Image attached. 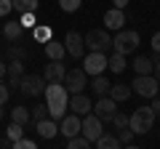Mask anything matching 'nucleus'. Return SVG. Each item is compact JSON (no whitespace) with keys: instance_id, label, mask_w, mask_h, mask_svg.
<instances>
[{"instance_id":"35","label":"nucleus","mask_w":160,"mask_h":149,"mask_svg":"<svg viewBox=\"0 0 160 149\" xmlns=\"http://www.w3.org/2000/svg\"><path fill=\"white\" fill-rule=\"evenodd\" d=\"M112 123H115V128H126L128 123H131V115H120V112H115Z\"/></svg>"},{"instance_id":"6","label":"nucleus","mask_w":160,"mask_h":149,"mask_svg":"<svg viewBox=\"0 0 160 149\" xmlns=\"http://www.w3.org/2000/svg\"><path fill=\"white\" fill-rule=\"evenodd\" d=\"M131 88H133V93H139L142 99H152V96H158L160 83H158L155 74H136L133 83H131Z\"/></svg>"},{"instance_id":"15","label":"nucleus","mask_w":160,"mask_h":149,"mask_svg":"<svg viewBox=\"0 0 160 149\" xmlns=\"http://www.w3.org/2000/svg\"><path fill=\"white\" fill-rule=\"evenodd\" d=\"M123 24H126V13H123V8H109L107 13H104V27L107 29H123Z\"/></svg>"},{"instance_id":"1","label":"nucleus","mask_w":160,"mask_h":149,"mask_svg":"<svg viewBox=\"0 0 160 149\" xmlns=\"http://www.w3.org/2000/svg\"><path fill=\"white\" fill-rule=\"evenodd\" d=\"M43 96H46V104H48V117H53V120H62L64 115H67V104H69V91L64 88V83H48L46 91H43Z\"/></svg>"},{"instance_id":"17","label":"nucleus","mask_w":160,"mask_h":149,"mask_svg":"<svg viewBox=\"0 0 160 149\" xmlns=\"http://www.w3.org/2000/svg\"><path fill=\"white\" fill-rule=\"evenodd\" d=\"M46 53H48V59L51 61H62L64 56H67V48H64V43H59V40H48L46 43Z\"/></svg>"},{"instance_id":"12","label":"nucleus","mask_w":160,"mask_h":149,"mask_svg":"<svg viewBox=\"0 0 160 149\" xmlns=\"http://www.w3.org/2000/svg\"><path fill=\"white\" fill-rule=\"evenodd\" d=\"M80 133H83L88 141H96V138L104 133V123L99 120L96 115H91V112H88V115L83 117V131H80Z\"/></svg>"},{"instance_id":"43","label":"nucleus","mask_w":160,"mask_h":149,"mask_svg":"<svg viewBox=\"0 0 160 149\" xmlns=\"http://www.w3.org/2000/svg\"><path fill=\"white\" fill-rule=\"evenodd\" d=\"M112 3H115V8H126L128 6V0H112Z\"/></svg>"},{"instance_id":"23","label":"nucleus","mask_w":160,"mask_h":149,"mask_svg":"<svg viewBox=\"0 0 160 149\" xmlns=\"http://www.w3.org/2000/svg\"><path fill=\"white\" fill-rule=\"evenodd\" d=\"M93 144H96L99 149H118V147H123V144H120V138L112 136V133H102V136H99Z\"/></svg>"},{"instance_id":"19","label":"nucleus","mask_w":160,"mask_h":149,"mask_svg":"<svg viewBox=\"0 0 160 149\" xmlns=\"http://www.w3.org/2000/svg\"><path fill=\"white\" fill-rule=\"evenodd\" d=\"M109 96H112L118 104H120V101H128V99L133 96V88H131V85H126V83H118V85L109 88Z\"/></svg>"},{"instance_id":"28","label":"nucleus","mask_w":160,"mask_h":149,"mask_svg":"<svg viewBox=\"0 0 160 149\" xmlns=\"http://www.w3.org/2000/svg\"><path fill=\"white\" fill-rule=\"evenodd\" d=\"M13 8H16V13L38 11V0H13Z\"/></svg>"},{"instance_id":"14","label":"nucleus","mask_w":160,"mask_h":149,"mask_svg":"<svg viewBox=\"0 0 160 149\" xmlns=\"http://www.w3.org/2000/svg\"><path fill=\"white\" fill-rule=\"evenodd\" d=\"M35 128H38V136H40V138H46V141H51V138L59 133V123L53 120V117L38 120V123H35Z\"/></svg>"},{"instance_id":"20","label":"nucleus","mask_w":160,"mask_h":149,"mask_svg":"<svg viewBox=\"0 0 160 149\" xmlns=\"http://www.w3.org/2000/svg\"><path fill=\"white\" fill-rule=\"evenodd\" d=\"M22 35H24V27H22L19 22H8V24H3V37H6V40L16 43Z\"/></svg>"},{"instance_id":"3","label":"nucleus","mask_w":160,"mask_h":149,"mask_svg":"<svg viewBox=\"0 0 160 149\" xmlns=\"http://www.w3.org/2000/svg\"><path fill=\"white\" fill-rule=\"evenodd\" d=\"M112 48L118 53H133L139 48V32H133V29H118V35L112 37Z\"/></svg>"},{"instance_id":"38","label":"nucleus","mask_w":160,"mask_h":149,"mask_svg":"<svg viewBox=\"0 0 160 149\" xmlns=\"http://www.w3.org/2000/svg\"><path fill=\"white\" fill-rule=\"evenodd\" d=\"M149 109L155 112V117H160V99H158V96H152V104H149Z\"/></svg>"},{"instance_id":"39","label":"nucleus","mask_w":160,"mask_h":149,"mask_svg":"<svg viewBox=\"0 0 160 149\" xmlns=\"http://www.w3.org/2000/svg\"><path fill=\"white\" fill-rule=\"evenodd\" d=\"M8 101V88H6V83L0 80V104H6Z\"/></svg>"},{"instance_id":"42","label":"nucleus","mask_w":160,"mask_h":149,"mask_svg":"<svg viewBox=\"0 0 160 149\" xmlns=\"http://www.w3.org/2000/svg\"><path fill=\"white\" fill-rule=\"evenodd\" d=\"M6 74H8V64H3V61H0V80H3Z\"/></svg>"},{"instance_id":"25","label":"nucleus","mask_w":160,"mask_h":149,"mask_svg":"<svg viewBox=\"0 0 160 149\" xmlns=\"http://www.w3.org/2000/svg\"><path fill=\"white\" fill-rule=\"evenodd\" d=\"M133 69H136V74H152L155 61H152L149 56H136V61H133Z\"/></svg>"},{"instance_id":"30","label":"nucleus","mask_w":160,"mask_h":149,"mask_svg":"<svg viewBox=\"0 0 160 149\" xmlns=\"http://www.w3.org/2000/svg\"><path fill=\"white\" fill-rule=\"evenodd\" d=\"M35 40L38 43H43V46H46L48 40H51V27H38V24H35Z\"/></svg>"},{"instance_id":"36","label":"nucleus","mask_w":160,"mask_h":149,"mask_svg":"<svg viewBox=\"0 0 160 149\" xmlns=\"http://www.w3.org/2000/svg\"><path fill=\"white\" fill-rule=\"evenodd\" d=\"M13 149H35V141L32 138H16V141H13Z\"/></svg>"},{"instance_id":"26","label":"nucleus","mask_w":160,"mask_h":149,"mask_svg":"<svg viewBox=\"0 0 160 149\" xmlns=\"http://www.w3.org/2000/svg\"><path fill=\"white\" fill-rule=\"evenodd\" d=\"M67 147H69V149H91V147H93V141H88L83 133H78V136L67 138Z\"/></svg>"},{"instance_id":"22","label":"nucleus","mask_w":160,"mask_h":149,"mask_svg":"<svg viewBox=\"0 0 160 149\" xmlns=\"http://www.w3.org/2000/svg\"><path fill=\"white\" fill-rule=\"evenodd\" d=\"M8 117H11V123H22V125L32 123V115H29L27 107H13L11 112H8Z\"/></svg>"},{"instance_id":"27","label":"nucleus","mask_w":160,"mask_h":149,"mask_svg":"<svg viewBox=\"0 0 160 149\" xmlns=\"http://www.w3.org/2000/svg\"><path fill=\"white\" fill-rule=\"evenodd\" d=\"M133 136H136V133H133L131 125L118 128V138H120V144H123V147H131V144H133Z\"/></svg>"},{"instance_id":"4","label":"nucleus","mask_w":160,"mask_h":149,"mask_svg":"<svg viewBox=\"0 0 160 149\" xmlns=\"http://www.w3.org/2000/svg\"><path fill=\"white\" fill-rule=\"evenodd\" d=\"M83 69L88 74H104V69H109V56L104 51H86L83 56Z\"/></svg>"},{"instance_id":"2","label":"nucleus","mask_w":160,"mask_h":149,"mask_svg":"<svg viewBox=\"0 0 160 149\" xmlns=\"http://www.w3.org/2000/svg\"><path fill=\"white\" fill-rule=\"evenodd\" d=\"M128 125L133 128L136 136H144V133H149V131H152V125H155V112L149 107L133 109V112H131V123H128Z\"/></svg>"},{"instance_id":"9","label":"nucleus","mask_w":160,"mask_h":149,"mask_svg":"<svg viewBox=\"0 0 160 149\" xmlns=\"http://www.w3.org/2000/svg\"><path fill=\"white\" fill-rule=\"evenodd\" d=\"M88 83V72L83 67H75V69H67V77H64V88H67L69 93H80L83 88H86Z\"/></svg>"},{"instance_id":"44","label":"nucleus","mask_w":160,"mask_h":149,"mask_svg":"<svg viewBox=\"0 0 160 149\" xmlns=\"http://www.w3.org/2000/svg\"><path fill=\"white\" fill-rule=\"evenodd\" d=\"M0 107H3V104H0ZM3 115H6V109H0V117H3Z\"/></svg>"},{"instance_id":"16","label":"nucleus","mask_w":160,"mask_h":149,"mask_svg":"<svg viewBox=\"0 0 160 149\" xmlns=\"http://www.w3.org/2000/svg\"><path fill=\"white\" fill-rule=\"evenodd\" d=\"M43 77H46L48 83H64V77H67V67H64L62 61H51L46 67V72H43Z\"/></svg>"},{"instance_id":"21","label":"nucleus","mask_w":160,"mask_h":149,"mask_svg":"<svg viewBox=\"0 0 160 149\" xmlns=\"http://www.w3.org/2000/svg\"><path fill=\"white\" fill-rule=\"evenodd\" d=\"M91 88H93V93H96V96H107V93H109V88H112V83H109L107 77H104V74H93Z\"/></svg>"},{"instance_id":"24","label":"nucleus","mask_w":160,"mask_h":149,"mask_svg":"<svg viewBox=\"0 0 160 149\" xmlns=\"http://www.w3.org/2000/svg\"><path fill=\"white\" fill-rule=\"evenodd\" d=\"M109 69L112 72H118V74H123L128 69V61H126V53H118L115 51L112 56H109Z\"/></svg>"},{"instance_id":"45","label":"nucleus","mask_w":160,"mask_h":149,"mask_svg":"<svg viewBox=\"0 0 160 149\" xmlns=\"http://www.w3.org/2000/svg\"><path fill=\"white\" fill-rule=\"evenodd\" d=\"M0 40H3V27H0Z\"/></svg>"},{"instance_id":"34","label":"nucleus","mask_w":160,"mask_h":149,"mask_svg":"<svg viewBox=\"0 0 160 149\" xmlns=\"http://www.w3.org/2000/svg\"><path fill=\"white\" fill-rule=\"evenodd\" d=\"M80 3H83V0H59V6H62V11H67V13L78 11V8H80Z\"/></svg>"},{"instance_id":"29","label":"nucleus","mask_w":160,"mask_h":149,"mask_svg":"<svg viewBox=\"0 0 160 149\" xmlns=\"http://www.w3.org/2000/svg\"><path fill=\"white\" fill-rule=\"evenodd\" d=\"M6 136L11 138V141H16V138H22V136H24V125H22V123H11V125L6 128Z\"/></svg>"},{"instance_id":"18","label":"nucleus","mask_w":160,"mask_h":149,"mask_svg":"<svg viewBox=\"0 0 160 149\" xmlns=\"http://www.w3.org/2000/svg\"><path fill=\"white\" fill-rule=\"evenodd\" d=\"M22 74H24V61L22 59H11V64H8V80H11L13 88H19Z\"/></svg>"},{"instance_id":"40","label":"nucleus","mask_w":160,"mask_h":149,"mask_svg":"<svg viewBox=\"0 0 160 149\" xmlns=\"http://www.w3.org/2000/svg\"><path fill=\"white\" fill-rule=\"evenodd\" d=\"M152 51H155V53H160V32H155V35H152Z\"/></svg>"},{"instance_id":"33","label":"nucleus","mask_w":160,"mask_h":149,"mask_svg":"<svg viewBox=\"0 0 160 149\" xmlns=\"http://www.w3.org/2000/svg\"><path fill=\"white\" fill-rule=\"evenodd\" d=\"M6 56H8V59H22V61H24V59H27V48H22V46H11V48L6 51Z\"/></svg>"},{"instance_id":"31","label":"nucleus","mask_w":160,"mask_h":149,"mask_svg":"<svg viewBox=\"0 0 160 149\" xmlns=\"http://www.w3.org/2000/svg\"><path fill=\"white\" fill-rule=\"evenodd\" d=\"M19 24H22L24 29H35V11H24V13H19Z\"/></svg>"},{"instance_id":"13","label":"nucleus","mask_w":160,"mask_h":149,"mask_svg":"<svg viewBox=\"0 0 160 149\" xmlns=\"http://www.w3.org/2000/svg\"><path fill=\"white\" fill-rule=\"evenodd\" d=\"M67 107L72 109L75 115H80V117H86L88 112H93V101L83 91H80V93H69V104H67Z\"/></svg>"},{"instance_id":"7","label":"nucleus","mask_w":160,"mask_h":149,"mask_svg":"<svg viewBox=\"0 0 160 149\" xmlns=\"http://www.w3.org/2000/svg\"><path fill=\"white\" fill-rule=\"evenodd\" d=\"M48 80L46 77H40V74H22V80H19V91L24 93V96H43V91H46Z\"/></svg>"},{"instance_id":"11","label":"nucleus","mask_w":160,"mask_h":149,"mask_svg":"<svg viewBox=\"0 0 160 149\" xmlns=\"http://www.w3.org/2000/svg\"><path fill=\"white\" fill-rule=\"evenodd\" d=\"M83 131V117L80 115H64L62 120H59V133L62 136H67V138H72V136H78V133Z\"/></svg>"},{"instance_id":"5","label":"nucleus","mask_w":160,"mask_h":149,"mask_svg":"<svg viewBox=\"0 0 160 149\" xmlns=\"http://www.w3.org/2000/svg\"><path fill=\"white\" fill-rule=\"evenodd\" d=\"M83 40H86V51H104L107 53L112 48V37H109L107 29H91V32L83 35Z\"/></svg>"},{"instance_id":"8","label":"nucleus","mask_w":160,"mask_h":149,"mask_svg":"<svg viewBox=\"0 0 160 149\" xmlns=\"http://www.w3.org/2000/svg\"><path fill=\"white\" fill-rule=\"evenodd\" d=\"M115 112H118V101H115L109 93L107 96H99V101L93 104V115H96L102 123H112Z\"/></svg>"},{"instance_id":"10","label":"nucleus","mask_w":160,"mask_h":149,"mask_svg":"<svg viewBox=\"0 0 160 149\" xmlns=\"http://www.w3.org/2000/svg\"><path fill=\"white\" fill-rule=\"evenodd\" d=\"M64 48H67V53L72 59H83V56H86V40H83L80 32H75V29L67 32V37H64Z\"/></svg>"},{"instance_id":"41","label":"nucleus","mask_w":160,"mask_h":149,"mask_svg":"<svg viewBox=\"0 0 160 149\" xmlns=\"http://www.w3.org/2000/svg\"><path fill=\"white\" fill-rule=\"evenodd\" d=\"M152 61H155V69H152V74H155V77H158V83H160V59L155 56Z\"/></svg>"},{"instance_id":"32","label":"nucleus","mask_w":160,"mask_h":149,"mask_svg":"<svg viewBox=\"0 0 160 149\" xmlns=\"http://www.w3.org/2000/svg\"><path fill=\"white\" fill-rule=\"evenodd\" d=\"M29 115H32V123L46 120V117H48V104H38V107H35L32 112H29Z\"/></svg>"},{"instance_id":"37","label":"nucleus","mask_w":160,"mask_h":149,"mask_svg":"<svg viewBox=\"0 0 160 149\" xmlns=\"http://www.w3.org/2000/svg\"><path fill=\"white\" fill-rule=\"evenodd\" d=\"M13 11V0H0V19Z\"/></svg>"}]
</instances>
